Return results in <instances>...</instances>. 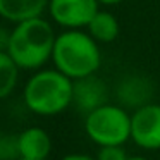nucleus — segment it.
<instances>
[{
  "instance_id": "nucleus-1",
  "label": "nucleus",
  "mask_w": 160,
  "mask_h": 160,
  "mask_svg": "<svg viewBox=\"0 0 160 160\" xmlns=\"http://www.w3.org/2000/svg\"><path fill=\"white\" fill-rule=\"evenodd\" d=\"M55 31L47 19L33 18L16 22L9 35L7 53L14 59L19 69H40L52 59L55 45Z\"/></svg>"
},
{
  "instance_id": "nucleus-2",
  "label": "nucleus",
  "mask_w": 160,
  "mask_h": 160,
  "mask_svg": "<svg viewBox=\"0 0 160 160\" xmlns=\"http://www.w3.org/2000/svg\"><path fill=\"white\" fill-rule=\"evenodd\" d=\"M57 71L71 79H79L95 74L102 66L98 42L83 29H66L57 35L52 52Z\"/></svg>"
},
{
  "instance_id": "nucleus-3",
  "label": "nucleus",
  "mask_w": 160,
  "mask_h": 160,
  "mask_svg": "<svg viewBox=\"0 0 160 160\" xmlns=\"http://www.w3.org/2000/svg\"><path fill=\"white\" fill-rule=\"evenodd\" d=\"M24 103L38 115H57L72 103V79L57 69L38 71L24 86Z\"/></svg>"
},
{
  "instance_id": "nucleus-4",
  "label": "nucleus",
  "mask_w": 160,
  "mask_h": 160,
  "mask_svg": "<svg viewBox=\"0 0 160 160\" xmlns=\"http://www.w3.org/2000/svg\"><path fill=\"white\" fill-rule=\"evenodd\" d=\"M84 131L98 146L124 145L131 139V115L121 105L105 103L86 114Z\"/></svg>"
},
{
  "instance_id": "nucleus-5",
  "label": "nucleus",
  "mask_w": 160,
  "mask_h": 160,
  "mask_svg": "<svg viewBox=\"0 0 160 160\" xmlns=\"http://www.w3.org/2000/svg\"><path fill=\"white\" fill-rule=\"evenodd\" d=\"M100 11L98 0H48V14L66 29H83Z\"/></svg>"
},
{
  "instance_id": "nucleus-6",
  "label": "nucleus",
  "mask_w": 160,
  "mask_h": 160,
  "mask_svg": "<svg viewBox=\"0 0 160 160\" xmlns=\"http://www.w3.org/2000/svg\"><path fill=\"white\" fill-rule=\"evenodd\" d=\"M131 139L145 150H160V103H146L131 115Z\"/></svg>"
},
{
  "instance_id": "nucleus-7",
  "label": "nucleus",
  "mask_w": 160,
  "mask_h": 160,
  "mask_svg": "<svg viewBox=\"0 0 160 160\" xmlns=\"http://www.w3.org/2000/svg\"><path fill=\"white\" fill-rule=\"evenodd\" d=\"M107 84L95 74L72 81V103L84 115L107 103Z\"/></svg>"
},
{
  "instance_id": "nucleus-8",
  "label": "nucleus",
  "mask_w": 160,
  "mask_h": 160,
  "mask_svg": "<svg viewBox=\"0 0 160 160\" xmlns=\"http://www.w3.org/2000/svg\"><path fill=\"white\" fill-rule=\"evenodd\" d=\"M153 84L145 76H126L117 86V100L124 108H139L152 102Z\"/></svg>"
},
{
  "instance_id": "nucleus-9",
  "label": "nucleus",
  "mask_w": 160,
  "mask_h": 160,
  "mask_svg": "<svg viewBox=\"0 0 160 160\" xmlns=\"http://www.w3.org/2000/svg\"><path fill=\"white\" fill-rule=\"evenodd\" d=\"M19 155L28 160H47L52 152V139L42 128H29L18 134Z\"/></svg>"
},
{
  "instance_id": "nucleus-10",
  "label": "nucleus",
  "mask_w": 160,
  "mask_h": 160,
  "mask_svg": "<svg viewBox=\"0 0 160 160\" xmlns=\"http://www.w3.org/2000/svg\"><path fill=\"white\" fill-rule=\"evenodd\" d=\"M48 9V0H0V18L11 22L40 18Z\"/></svg>"
},
{
  "instance_id": "nucleus-11",
  "label": "nucleus",
  "mask_w": 160,
  "mask_h": 160,
  "mask_svg": "<svg viewBox=\"0 0 160 160\" xmlns=\"http://www.w3.org/2000/svg\"><path fill=\"white\" fill-rule=\"evenodd\" d=\"M88 33L97 40L98 43H110L119 36V21L112 12L108 11H98L86 26Z\"/></svg>"
},
{
  "instance_id": "nucleus-12",
  "label": "nucleus",
  "mask_w": 160,
  "mask_h": 160,
  "mask_svg": "<svg viewBox=\"0 0 160 160\" xmlns=\"http://www.w3.org/2000/svg\"><path fill=\"white\" fill-rule=\"evenodd\" d=\"M19 78V66L7 50H0V100L14 91Z\"/></svg>"
},
{
  "instance_id": "nucleus-13",
  "label": "nucleus",
  "mask_w": 160,
  "mask_h": 160,
  "mask_svg": "<svg viewBox=\"0 0 160 160\" xmlns=\"http://www.w3.org/2000/svg\"><path fill=\"white\" fill-rule=\"evenodd\" d=\"M18 157L21 158L18 136L0 134V160H16Z\"/></svg>"
},
{
  "instance_id": "nucleus-14",
  "label": "nucleus",
  "mask_w": 160,
  "mask_h": 160,
  "mask_svg": "<svg viewBox=\"0 0 160 160\" xmlns=\"http://www.w3.org/2000/svg\"><path fill=\"white\" fill-rule=\"evenodd\" d=\"M128 153H126L122 145H107L100 146L97 153V160H128Z\"/></svg>"
},
{
  "instance_id": "nucleus-15",
  "label": "nucleus",
  "mask_w": 160,
  "mask_h": 160,
  "mask_svg": "<svg viewBox=\"0 0 160 160\" xmlns=\"http://www.w3.org/2000/svg\"><path fill=\"white\" fill-rule=\"evenodd\" d=\"M62 160H97V158L88 157V155H83V153H72V155H66Z\"/></svg>"
},
{
  "instance_id": "nucleus-16",
  "label": "nucleus",
  "mask_w": 160,
  "mask_h": 160,
  "mask_svg": "<svg viewBox=\"0 0 160 160\" xmlns=\"http://www.w3.org/2000/svg\"><path fill=\"white\" fill-rule=\"evenodd\" d=\"M100 4H103V5H117V4H121V2H124V0H98Z\"/></svg>"
},
{
  "instance_id": "nucleus-17",
  "label": "nucleus",
  "mask_w": 160,
  "mask_h": 160,
  "mask_svg": "<svg viewBox=\"0 0 160 160\" xmlns=\"http://www.w3.org/2000/svg\"><path fill=\"white\" fill-rule=\"evenodd\" d=\"M128 160H150V158H146V157H129Z\"/></svg>"
},
{
  "instance_id": "nucleus-18",
  "label": "nucleus",
  "mask_w": 160,
  "mask_h": 160,
  "mask_svg": "<svg viewBox=\"0 0 160 160\" xmlns=\"http://www.w3.org/2000/svg\"><path fill=\"white\" fill-rule=\"evenodd\" d=\"M18 160H28V158H18Z\"/></svg>"
}]
</instances>
